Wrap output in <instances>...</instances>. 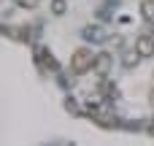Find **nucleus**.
I'll list each match as a JSON object with an SVG mask.
<instances>
[{
	"label": "nucleus",
	"mask_w": 154,
	"mask_h": 146,
	"mask_svg": "<svg viewBox=\"0 0 154 146\" xmlns=\"http://www.w3.org/2000/svg\"><path fill=\"white\" fill-rule=\"evenodd\" d=\"M95 57H97V54H92V49L79 46V49L73 51V57H70V70H73L76 76H81V73L92 70V68H95Z\"/></svg>",
	"instance_id": "nucleus-1"
},
{
	"label": "nucleus",
	"mask_w": 154,
	"mask_h": 146,
	"mask_svg": "<svg viewBox=\"0 0 154 146\" xmlns=\"http://www.w3.org/2000/svg\"><path fill=\"white\" fill-rule=\"evenodd\" d=\"M32 54H35V65L41 68V73H57V60L51 57V51L46 49V46H35L32 49Z\"/></svg>",
	"instance_id": "nucleus-2"
},
{
	"label": "nucleus",
	"mask_w": 154,
	"mask_h": 146,
	"mask_svg": "<svg viewBox=\"0 0 154 146\" xmlns=\"http://www.w3.org/2000/svg\"><path fill=\"white\" fill-rule=\"evenodd\" d=\"M135 51L146 60V57H154V35L152 33H141L135 38Z\"/></svg>",
	"instance_id": "nucleus-3"
},
{
	"label": "nucleus",
	"mask_w": 154,
	"mask_h": 146,
	"mask_svg": "<svg viewBox=\"0 0 154 146\" xmlns=\"http://www.w3.org/2000/svg\"><path fill=\"white\" fill-rule=\"evenodd\" d=\"M81 35H84L87 41H92V43H106V41H108V33H106V27H100V24H87V27L81 30Z\"/></svg>",
	"instance_id": "nucleus-4"
},
{
	"label": "nucleus",
	"mask_w": 154,
	"mask_h": 146,
	"mask_svg": "<svg viewBox=\"0 0 154 146\" xmlns=\"http://www.w3.org/2000/svg\"><path fill=\"white\" fill-rule=\"evenodd\" d=\"M111 62H114V57L103 51V54H97V57H95V68H92V70H95L100 79H106V76H108V68H111Z\"/></svg>",
	"instance_id": "nucleus-5"
},
{
	"label": "nucleus",
	"mask_w": 154,
	"mask_h": 146,
	"mask_svg": "<svg viewBox=\"0 0 154 146\" xmlns=\"http://www.w3.org/2000/svg\"><path fill=\"white\" fill-rule=\"evenodd\" d=\"M100 95H103L106 100H116V98H119V89H116V84L108 81V76L100 79Z\"/></svg>",
	"instance_id": "nucleus-6"
},
{
	"label": "nucleus",
	"mask_w": 154,
	"mask_h": 146,
	"mask_svg": "<svg viewBox=\"0 0 154 146\" xmlns=\"http://www.w3.org/2000/svg\"><path fill=\"white\" fill-rule=\"evenodd\" d=\"M141 16H143V22L154 24V0H143L141 3Z\"/></svg>",
	"instance_id": "nucleus-7"
},
{
	"label": "nucleus",
	"mask_w": 154,
	"mask_h": 146,
	"mask_svg": "<svg viewBox=\"0 0 154 146\" xmlns=\"http://www.w3.org/2000/svg\"><path fill=\"white\" fill-rule=\"evenodd\" d=\"M138 60H143V57H141L138 51H130V54H125V60H122V62H125V68L130 70V68H135V65H138Z\"/></svg>",
	"instance_id": "nucleus-8"
},
{
	"label": "nucleus",
	"mask_w": 154,
	"mask_h": 146,
	"mask_svg": "<svg viewBox=\"0 0 154 146\" xmlns=\"http://www.w3.org/2000/svg\"><path fill=\"white\" fill-rule=\"evenodd\" d=\"M65 11H68V3L65 0H51V14L54 16H62Z\"/></svg>",
	"instance_id": "nucleus-9"
},
{
	"label": "nucleus",
	"mask_w": 154,
	"mask_h": 146,
	"mask_svg": "<svg viewBox=\"0 0 154 146\" xmlns=\"http://www.w3.org/2000/svg\"><path fill=\"white\" fill-rule=\"evenodd\" d=\"M14 3H16L19 8H35V5H38V0H14Z\"/></svg>",
	"instance_id": "nucleus-10"
},
{
	"label": "nucleus",
	"mask_w": 154,
	"mask_h": 146,
	"mask_svg": "<svg viewBox=\"0 0 154 146\" xmlns=\"http://www.w3.org/2000/svg\"><path fill=\"white\" fill-rule=\"evenodd\" d=\"M65 108H68V111H70V114H81V111H79V106H76V103H73V100H70V98H68V100H65Z\"/></svg>",
	"instance_id": "nucleus-11"
},
{
	"label": "nucleus",
	"mask_w": 154,
	"mask_h": 146,
	"mask_svg": "<svg viewBox=\"0 0 154 146\" xmlns=\"http://www.w3.org/2000/svg\"><path fill=\"white\" fill-rule=\"evenodd\" d=\"M149 133H152V135H154V119H152V125H149Z\"/></svg>",
	"instance_id": "nucleus-12"
},
{
	"label": "nucleus",
	"mask_w": 154,
	"mask_h": 146,
	"mask_svg": "<svg viewBox=\"0 0 154 146\" xmlns=\"http://www.w3.org/2000/svg\"><path fill=\"white\" fill-rule=\"evenodd\" d=\"M149 100H152V106H154V92H152V95H149Z\"/></svg>",
	"instance_id": "nucleus-13"
}]
</instances>
